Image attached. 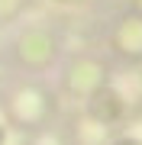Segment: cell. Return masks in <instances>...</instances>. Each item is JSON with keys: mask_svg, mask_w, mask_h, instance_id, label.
<instances>
[{"mask_svg": "<svg viewBox=\"0 0 142 145\" xmlns=\"http://www.w3.org/2000/svg\"><path fill=\"white\" fill-rule=\"evenodd\" d=\"M0 139H3V135H0Z\"/></svg>", "mask_w": 142, "mask_h": 145, "instance_id": "cell-1", "label": "cell"}]
</instances>
